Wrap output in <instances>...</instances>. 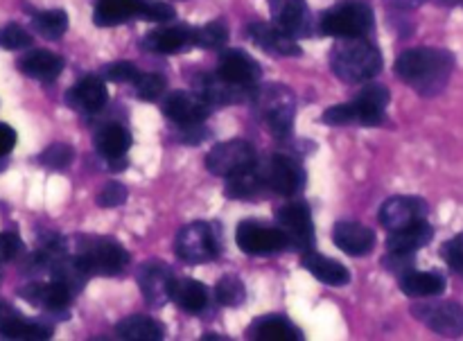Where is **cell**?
<instances>
[{
  "instance_id": "6da1fadb",
  "label": "cell",
  "mask_w": 463,
  "mask_h": 341,
  "mask_svg": "<svg viewBox=\"0 0 463 341\" xmlns=\"http://www.w3.org/2000/svg\"><path fill=\"white\" fill-rule=\"evenodd\" d=\"M452 66H455V59L448 50L416 48L407 50L398 57L396 72L402 81H407L420 95L432 98L446 89L452 75Z\"/></svg>"
},
{
  "instance_id": "7a4b0ae2",
  "label": "cell",
  "mask_w": 463,
  "mask_h": 341,
  "mask_svg": "<svg viewBox=\"0 0 463 341\" xmlns=\"http://www.w3.org/2000/svg\"><path fill=\"white\" fill-rule=\"evenodd\" d=\"M330 68L335 75L348 84L369 81L383 71V54L373 43L360 39H342L330 54Z\"/></svg>"
},
{
  "instance_id": "3957f363",
  "label": "cell",
  "mask_w": 463,
  "mask_h": 341,
  "mask_svg": "<svg viewBox=\"0 0 463 341\" xmlns=\"http://www.w3.org/2000/svg\"><path fill=\"white\" fill-rule=\"evenodd\" d=\"M389 104V90L383 84H369L346 104L330 107L321 116L326 125H366L373 127L383 122L384 109Z\"/></svg>"
},
{
  "instance_id": "277c9868",
  "label": "cell",
  "mask_w": 463,
  "mask_h": 341,
  "mask_svg": "<svg viewBox=\"0 0 463 341\" xmlns=\"http://www.w3.org/2000/svg\"><path fill=\"white\" fill-rule=\"evenodd\" d=\"M256 113L265 122L267 129L274 136L283 138L292 131L294 113H297V98L292 90L283 84L256 86L251 98Z\"/></svg>"
},
{
  "instance_id": "5b68a950",
  "label": "cell",
  "mask_w": 463,
  "mask_h": 341,
  "mask_svg": "<svg viewBox=\"0 0 463 341\" xmlns=\"http://www.w3.org/2000/svg\"><path fill=\"white\" fill-rule=\"evenodd\" d=\"M373 27V12L364 3H344L321 16L319 30L337 39H360Z\"/></svg>"
},
{
  "instance_id": "8992f818",
  "label": "cell",
  "mask_w": 463,
  "mask_h": 341,
  "mask_svg": "<svg viewBox=\"0 0 463 341\" xmlns=\"http://www.w3.org/2000/svg\"><path fill=\"white\" fill-rule=\"evenodd\" d=\"M77 262L89 276H118L129 262V253L113 240H95L77 256Z\"/></svg>"
},
{
  "instance_id": "52a82bcc",
  "label": "cell",
  "mask_w": 463,
  "mask_h": 341,
  "mask_svg": "<svg viewBox=\"0 0 463 341\" xmlns=\"http://www.w3.org/2000/svg\"><path fill=\"white\" fill-rule=\"evenodd\" d=\"M175 251L184 262L202 265V262L217 258L220 244H217L215 233H213L211 226L203 224V222H194V224H188L179 235H176Z\"/></svg>"
},
{
  "instance_id": "ba28073f",
  "label": "cell",
  "mask_w": 463,
  "mask_h": 341,
  "mask_svg": "<svg viewBox=\"0 0 463 341\" xmlns=\"http://www.w3.org/2000/svg\"><path fill=\"white\" fill-rule=\"evenodd\" d=\"M253 166H256V149L247 140H226V143L215 145L206 156L208 172L226 176V179Z\"/></svg>"
},
{
  "instance_id": "9c48e42d",
  "label": "cell",
  "mask_w": 463,
  "mask_h": 341,
  "mask_svg": "<svg viewBox=\"0 0 463 341\" xmlns=\"http://www.w3.org/2000/svg\"><path fill=\"white\" fill-rule=\"evenodd\" d=\"M411 312H414L428 328L443 335V337H461L463 335V308L459 303H416V306L411 308Z\"/></svg>"
},
{
  "instance_id": "30bf717a",
  "label": "cell",
  "mask_w": 463,
  "mask_h": 341,
  "mask_svg": "<svg viewBox=\"0 0 463 341\" xmlns=\"http://www.w3.org/2000/svg\"><path fill=\"white\" fill-rule=\"evenodd\" d=\"M235 242L249 256H267L288 247V238L280 229H269L260 222H242L235 233Z\"/></svg>"
},
{
  "instance_id": "8fae6325",
  "label": "cell",
  "mask_w": 463,
  "mask_h": 341,
  "mask_svg": "<svg viewBox=\"0 0 463 341\" xmlns=\"http://www.w3.org/2000/svg\"><path fill=\"white\" fill-rule=\"evenodd\" d=\"M258 170H260L265 188L274 190L279 194H294L303 185L301 166L294 158L283 156V154H276V156L267 158Z\"/></svg>"
},
{
  "instance_id": "7c38bea8",
  "label": "cell",
  "mask_w": 463,
  "mask_h": 341,
  "mask_svg": "<svg viewBox=\"0 0 463 341\" xmlns=\"http://www.w3.org/2000/svg\"><path fill=\"white\" fill-rule=\"evenodd\" d=\"M279 226L294 249H312L315 244V226L306 204H288L279 208Z\"/></svg>"
},
{
  "instance_id": "4fadbf2b",
  "label": "cell",
  "mask_w": 463,
  "mask_h": 341,
  "mask_svg": "<svg viewBox=\"0 0 463 341\" xmlns=\"http://www.w3.org/2000/svg\"><path fill=\"white\" fill-rule=\"evenodd\" d=\"M428 215V204L419 197H407V194H398V197L387 199L380 208V224L392 233V231H401L405 226L414 224V222L425 220Z\"/></svg>"
},
{
  "instance_id": "5bb4252c",
  "label": "cell",
  "mask_w": 463,
  "mask_h": 341,
  "mask_svg": "<svg viewBox=\"0 0 463 341\" xmlns=\"http://www.w3.org/2000/svg\"><path fill=\"white\" fill-rule=\"evenodd\" d=\"M163 113L176 125H199L211 116V102L202 93H172L163 102Z\"/></svg>"
},
{
  "instance_id": "9a60e30c",
  "label": "cell",
  "mask_w": 463,
  "mask_h": 341,
  "mask_svg": "<svg viewBox=\"0 0 463 341\" xmlns=\"http://www.w3.org/2000/svg\"><path fill=\"white\" fill-rule=\"evenodd\" d=\"M253 90H256V86L235 84V81L224 80L220 72L217 75H202L197 80V93H202L211 104L249 102L253 98Z\"/></svg>"
},
{
  "instance_id": "2e32d148",
  "label": "cell",
  "mask_w": 463,
  "mask_h": 341,
  "mask_svg": "<svg viewBox=\"0 0 463 341\" xmlns=\"http://www.w3.org/2000/svg\"><path fill=\"white\" fill-rule=\"evenodd\" d=\"M140 292L145 301L154 308H161L163 303L172 298V288H175V276L163 262H147L140 270L138 276Z\"/></svg>"
},
{
  "instance_id": "e0dca14e",
  "label": "cell",
  "mask_w": 463,
  "mask_h": 341,
  "mask_svg": "<svg viewBox=\"0 0 463 341\" xmlns=\"http://www.w3.org/2000/svg\"><path fill=\"white\" fill-rule=\"evenodd\" d=\"M274 25H279L285 34L307 36L310 34V14L306 0H269Z\"/></svg>"
},
{
  "instance_id": "ac0fdd59",
  "label": "cell",
  "mask_w": 463,
  "mask_h": 341,
  "mask_svg": "<svg viewBox=\"0 0 463 341\" xmlns=\"http://www.w3.org/2000/svg\"><path fill=\"white\" fill-rule=\"evenodd\" d=\"M52 330L39 321H27L9 303H0V335L5 339H48Z\"/></svg>"
},
{
  "instance_id": "d6986e66",
  "label": "cell",
  "mask_w": 463,
  "mask_h": 341,
  "mask_svg": "<svg viewBox=\"0 0 463 341\" xmlns=\"http://www.w3.org/2000/svg\"><path fill=\"white\" fill-rule=\"evenodd\" d=\"M249 36H251L253 43L260 45L262 50H267V52L271 54H279V57H298V54H301L297 39L285 34L279 25L253 23V25H249Z\"/></svg>"
},
{
  "instance_id": "ffe728a7",
  "label": "cell",
  "mask_w": 463,
  "mask_h": 341,
  "mask_svg": "<svg viewBox=\"0 0 463 341\" xmlns=\"http://www.w3.org/2000/svg\"><path fill=\"white\" fill-rule=\"evenodd\" d=\"M143 45L149 50V52H156V54L181 52V50L194 45V30L188 25L161 27V30L149 32V34L145 36Z\"/></svg>"
},
{
  "instance_id": "44dd1931",
  "label": "cell",
  "mask_w": 463,
  "mask_h": 341,
  "mask_svg": "<svg viewBox=\"0 0 463 341\" xmlns=\"http://www.w3.org/2000/svg\"><path fill=\"white\" fill-rule=\"evenodd\" d=\"M217 72L224 80L244 86H258L256 81L260 80V66L256 63V59H251L242 50H226L220 57V71Z\"/></svg>"
},
{
  "instance_id": "7402d4cb",
  "label": "cell",
  "mask_w": 463,
  "mask_h": 341,
  "mask_svg": "<svg viewBox=\"0 0 463 341\" xmlns=\"http://www.w3.org/2000/svg\"><path fill=\"white\" fill-rule=\"evenodd\" d=\"M333 240L344 253H348L353 258L366 256L375 247L373 231L362 224H355V222H342V224L335 226Z\"/></svg>"
},
{
  "instance_id": "603a6c76",
  "label": "cell",
  "mask_w": 463,
  "mask_h": 341,
  "mask_svg": "<svg viewBox=\"0 0 463 341\" xmlns=\"http://www.w3.org/2000/svg\"><path fill=\"white\" fill-rule=\"evenodd\" d=\"M68 104L77 111H84V113H95L99 109H104V104L109 102V93H107V86L99 77H86V80L77 81L66 95Z\"/></svg>"
},
{
  "instance_id": "cb8c5ba5",
  "label": "cell",
  "mask_w": 463,
  "mask_h": 341,
  "mask_svg": "<svg viewBox=\"0 0 463 341\" xmlns=\"http://www.w3.org/2000/svg\"><path fill=\"white\" fill-rule=\"evenodd\" d=\"M21 297H25L32 306H43L45 310L57 312V310H66L68 303H71L72 298V292L66 288V285L52 280V283L48 285H41V283L27 285L25 289H21Z\"/></svg>"
},
{
  "instance_id": "d4e9b609",
  "label": "cell",
  "mask_w": 463,
  "mask_h": 341,
  "mask_svg": "<svg viewBox=\"0 0 463 341\" xmlns=\"http://www.w3.org/2000/svg\"><path fill=\"white\" fill-rule=\"evenodd\" d=\"M143 0H98L95 3V25L111 27L140 16Z\"/></svg>"
},
{
  "instance_id": "484cf974",
  "label": "cell",
  "mask_w": 463,
  "mask_h": 341,
  "mask_svg": "<svg viewBox=\"0 0 463 341\" xmlns=\"http://www.w3.org/2000/svg\"><path fill=\"white\" fill-rule=\"evenodd\" d=\"M301 265L315 276L317 280L326 285H333V288H344V285L351 283V274H348L346 267L342 262L333 260V258H326L321 253H306L301 260Z\"/></svg>"
},
{
  "instance_id": "4316f807",
  "label": "cell",
  "mask_w": 463,
  "mask_h": 341,
  "mask_svg": "<svg viewBox=\"0 0 463 341\" xmlns=\"http://www.w3.org/2000/svg\"><path fill=\"white\" fill-rule=\"evenodd\" d=\"M434 231L432 226L425 220L414 222V224L405 226L401 231H392L387 240L389 251H402V253H416L419 249H423L425 244L432 242Z\"/></svg>"
},
{
  "instance_id": "83f0119b",
  "label": "cell",
  "mask_w": 463,
  "mask_h": 341,
  "mask_svg": "<svg viewBox=\"0 0 463 341\" xmlns=\"http://www.w3.org/2000/svg\"><path fill=\"white\" fill-rule=\"evenodd\" d=\"M18 68H21V72H25L27 77H32V80L52 81L57 80L59 72L63 71V59L48 52V50H32L25 57H21Z\"/></svg>"
},
{
  "instance_id": "f1b7e54d",
  "label": "cell",
  "mask_w": 463,
  "mask_h": 341,
  "mask_svg": "<svg viewBox=\"0 0 463 341\" xmlns=\"http://www.w3.org/2000/svg\"><path fill=\"white\" fill-rule=\"evenodd\" d=\"M249 339L256 341H298L303 339L301 330L289 324L283 317H260L251 328L247 330Z\"/></svg>"
},
{
  "instance_id": "f546056e",
  "label": "cell",
  "mask_w": 463,
  "mask_h": 341,
  "mask_svg": "<svg viewBox=\"0 0 463 341\" xmlns=\"http://www.w3.org/2000/svg\"><path fill=\"white\" fill-rule=\"evenodd\" d=\"M401 289L411 298H432L446 292V279L432 271H411L401 279Z\"/></svg>"
},
{
  "instance_id": "4dcf8cb0",
  "label": "cell",
  "mask_w": 463,
  "mask_h": 341,
  "mask_svg": "<svg viewBox=\"0 0 463 341\" xmlns=\"http://www.w3.org/2000/svg\"><path fill=\"white\" fill-rule=\"evenodd\" d=\"M95 147L107 161H120L131 147V134L120 125H109L95 136Z\"/></svg>"
},
{
  "instance_id": "1f68e13d",
  "label": "cell",
  "mask_w": 463,
  "mask_h": 341,
  "mask_svg": "<svg viewBox=\"0 0 463 341\" xmlns=\"http://www.w3.org/2000/svg\"><path fill=\"white\" fill-rule=\"evenodd\" d=\"M116 335L125 341H161L163 326L158 321L149 319V317L134 315L127 317L116 326Z\"/></svg>"
},
{
  "instance_id": "d6a6232c",
  "label": "cell",
  "mask_w": 463,
  "mask_h": 341,
  "mask_svg": "<svg viewBox=\"0 0 463 341\" xmlns=\"http://www.w3.org/2000/svg\"><path fill=\"white\" fill-rule=\"evenodd\" d=\"M172 301H175L181 310L188 312V315H199L208 303V289L193 279L175 280Z\"/></svg>"
},
{
  "instance_id": "836d02e7",
  "label": "cell",
  "mask_w": 463,
  "mask_h": 341,
  "mask_svg": "<svg viewBox=\"0 0 463 341\" xmlns=\"http://www.w3.org/2000/svg\"><path fill=\"white\" fill-rule=\"evenodd\" d=\"M260 188H265V184H262L260 170L253 166L249 167V170H242L238 172V175L229 176V184H226V197L249 199L253 197Z\"/></svg>"
},
{
  "instance_id": "e575fe53",
  "label": "cell",
  "mask_w": 463,
  "mask_h": 341,
  "mask_svg": "<svg viewBox=\"0 0 463 341\" xmlns=\"http://www.w3.org/2000/svg\"><path fill=\"white\" fill-rule=\"evenodd\" d=\"M32 25H34V30L39 32L43 39L57 41V39H61L63 32H66L68 16H66V12H61V9H48V12L36 14L34 21H32Z\"/></svg>"
},
{
  "instance_id": "d590c367",
  "label": "cell",
  "mask_w": 463,
  "mask_h": 341,
  "mask_svg": "<svg viewBox=\"0 0 463 341\" xmlns=\"http://www.w3.org/2000/svg\"><path fill=\"white\" fill-rule=\"evenodd\" d=\"M215 297L222 306L238 308L242 306L244 298H247V289H244L242 280L240 279H235V276H224V279L217 283Z\"/></svg>"
},
{
  "instance_id": "8d00e7d4",
  "label": "cell",
  "mask_w": 463,
  "mask_h": 341,
  "mask_svg": "<svg viewBox=\"0 0 463 341\" xmlns=\"http://www.w3.org/2000/svg\"><path fill=\"white\" fill-rule=\"evenodd\" d=\"M229 39V32L222 23H208V25L194 30V45L199 48H222Z\"/></svg>"
},
{
  "instance_id": "74e56055",
  "label": "cell",
  "mask_w": 463,
  "mask_h": 341,
  "mask_svg": "<svg viewBox=\"0 0 463 341\" xmlns=\"http://www.w3.org/2000/svg\"><path fill=\"white\" fill-rule=\"evenodd\" d=\"M32 36L30 32L23 30L16 23H9V25L0 27V48L3 50H23L30 48Z\"/></svg>"
},
{
  "instance_id": "f35d334b",
  "label": "cell",
  "mask_w": 463,
  "mask_h": 341,
  "mask_svg": "<svg viewBox=\"0 0 463 341\" xmlns=\"http://www.w3.org/2000/svg\"><path fill=\"white\" fill-rule=\"evenodd\" d=\"M41 163L50 170H63L72 163V147L66 143H54L41 154Z\"/></svg>"
},
{
  "instance_id": "ab89813d",
  "label": "cell",
  "mask_w": 463,
  "mask_h": 341,
  "mask_svg": "<svg viewBox=\"0 0 463 341\" xmlns=\"http://www.w3.org/2000/svg\"><path fill=\"white\" fill-rule=\"evenodd\" d=\"M134 86L136 95L140 99H158L163 90H165V80L161 75H156V72H147V75H138Z\"/></svg>"
},
{
  "instance_id": "60d3db41",
  "label": "cell",
  "mask_w": 463,
  "mask_h": 341,
  "mask_svg": "<svg viewBox=\"0 0 463 341\" xmlns=\"http://www.w3.org/2000/svg\"><path fill=\"white\" fill-rule=\"evenodd\" d=\"M127 202V188L118 181H111V184L104 185L98 194V204L102 208H118Z\"/></svg>"
},
{
  "instance_id": "b9f144b4",
  "label": "cell",
  "mask_w": 463,
  "mask_h": 341,
  "mask_svg": "<svg viewBox=\"0 0 463 341\" xmlns=\"http://www.w3.org/2000/svg\"><path fill=\"white\" fill-rule=\"evenodd\" d=\"M145 21H156L165 23L170 18H175V9L165 3H156V0H143V9H140V16Z\"/></svg>"
},
{
  "instance_id": "7bdbcfd3",
  "label": "cell",
  "mask_w": 463,
  "mask_h": 341,
  "mask_svg": "<svg viewBox=\"0 0 463 341\" xmlns=\"http://www.w3.org/2000/svg\"><path fill=\"white\" fill-rule=\"evenodd\" d=\"M384 267H387L392 274L402 276L411 274L414 271V253H402V251H392L384 258Z\"/></svg>"
},
{
  "instance_id": "ee69618b",
  "label": "cell",
  "mask_w": 463,
  "mask_h": 341,
  "mask_svg": "<svg viewBox=\"0 0 463 341\" xmlns=\"http://www.w3.org/2000/svg\"><path fill=\"white\" fill-rule=\"evenodd\" d=\"M102 75L107 77L109 81H136L140 72L136 71V66L131 62H116L109 63L102 71Z\"/></svg>"
},
{
  "instance_id": "f6af8a7d",
  "label": "cell",
  "mask_w": 463,
  "mask_h": 341,
  "mask_svg": "<svg viewBox=\"0 0 463 341\" xmlns=\"http://www.w3.org/2000/svg\"><path fill=\"white\" fill-rule=\"evenodd\" d=\"M441 256L452 271H463V233L455 235L450 242L443 244Z\"/></svg>"
},
{
  "instance_id": "bcb514c9",
  "label": "cell",
  "mask_w": 463,
  "mask_h": 341,
  "mask_svg": "<svg viewBox=\"0 0 463 341\" xmlns=\"http://www.w3.org/2000/svg\"><path fill=\"white\" fill-rule=\"evenodd\" d=\"M179 127L181 129H179V138L176 140H181V143L199 145L211 136V131H208L202 122H199V125H179Z\"/></svg>"
},
{
  "instance_id": "7dc6e473",
  "label": "cell",
  "mask_w": 463,
  "mask_h": 341,
  "mask_svg": "<svg viewBox=\"0 0 463 341\" xmlns=\"http://www.w3.org/2000/svg\"><path fill=\"white\" fill-rule=\"evenodd\" d=\"M21 251V240L14 233H0V262L14 260Z\"/></svg>"
},
{
  "instance_id": "c3c4849f",
  "label": "cell",
  "mask_w": 463,
  "mask_h": 341,
  "mask_svg": "<svg viewBox=\"0 0 463 341\" xmlns=\"http://www.w3.org/2000/svg\"><path fill=\"white\" fill-rule=\"evenodd\" d=\"M16 145V131L7 125H0V158L9 154Z\"/></svg>"
},
{
  "instance_id": "681fc988",
  "label": "cell",
  "mask_w": 463,
  "mask_h": 341,
  "mask_svg": "<svg viewBox=\"0 0 463 341\" xmlns=\"http://www.w3.org/2000/svg\"><path fill=\"white\" fill-rule=\"evenodd\" d=\"M423 3L425 0H387V5L392 9H416Z\"/></svg>"
}]
</instances>
